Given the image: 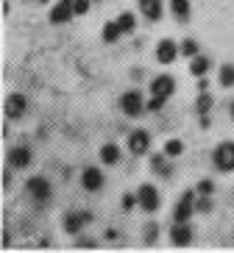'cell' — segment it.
<instances>
[{
    "label": "cell",
    "instance_id": "6da1fadb",
    "mask_svg": "<svg viewBox=\"0 0 234 253\" xmlns=\"http://www.w3.org/2000/svg\"><path fill=\"white\" fill-rule=\"evenodd\" d=\"M25 192L31 195V201L37 203V206H45L47 201H50V184H47V178H42V175H34V178H28V184H25Z\"/></svg>",
    "mask_w": 234,
    "mask_h": 253
},
{
    "label": "cell",
    "instance_id": "7a4b0ae2",
    "mask_svg": "<svg viewBox=\"0 0 234 253\" xmlns=\"http://www.w3.org/2000/svg\"><path fill=\"white\" fill-rule=\"evenodd\" d=\"M215 167H218L220 172H232L234 170V142H223V145H218V150H215Z\"/></svg>",
    "mask_w": 234,
    "mask_h": 253
},
{
    "label": "cell",
    "instance_id": "3957f363",
    "mask_svg": "<svg viewBox=\"0 0 234 253\" xmlns=\"http://www.w3.org/2000/svg\"><path fill=\"white\" fill-rule=\"evenodd\" d=\"M120 109H123V114H126V117H137V114H142V109H145L142 95H140L137 89L126 92V95L120 97Z\"/></svg>",
    "mask_w": 234,
    "mask_h": 253
},
{
    "label": "cell",
    "instance_id": "277c9868",
    "mask_svg": "<svg viewBox=\"0 0 234 253\" xmlns=\"http://www.w3.org/2000/svg\"><path fill=\"white\" fill-rule=\"evenodd\" d=\"M137 198H140V206L145 209V211H156L159 209V192H156V186L151 184H142L140 186V192H137Z\"/></svg>",
    "mask_w": 234,
    "mask_h": 253
},
{
    "label": "cell",
    "instance_id": "5b68a950",
    "mask_svg": "<svg viewBox=\"0 0 234 253\" xmlns=\"http://www.w3.org/2000/svg\"><path fill=\"white\" fill-rule=\"evenodd\" d=\"M25 112H28V100H25V95H8L6 97V117L8 120L25 117Z\"/></svg>",
    "mask_w": 234,
    "mask_h": 253
},
{
    "label": "cell",
    "instance_id": "8992f818",
    "mask_svg": "<svg viewBox=\"0 0 234 253\" xmlns=\"http://www.w3.org/2000/svg\"><path fill=\"white\" fill-rule=\"evenodd\" d=\"M95 217H92V211H73V214L64 217V231H70V234H78V231L84 228V225H90Z\"/></svg>",
    "mask_w": 234,
    "mask_h": 253
},
{
    "label": "cell",
    "instance_id": "52a82bcc",
    "mask_svg": "<svg viewBox=\"0 0 234 253\" xmlns=\"http://www.w3.org/2000/svg\"><path fill=\"white\" fill-rule=\"evenodd\" d=\"M192 206H195V195H192V192H184L182 201H179V206H176V211H173V220H176V223H187L189 214H192Z\"/></svg>",
    "mask_w": 234,
    "mask_h": 253
},
{
    "label": "cell",
    "instance_id": "ba28073f",
    "mask_svg": "<svg viewBox=\"0 0 234 253\" xmlns=\"http://www.w3.org/2000/svg\"><path fill=\"white\" fill-rule=\"evenodd\" d=\"M81 184H84V189L98 192L100 186H103V172H100L98 167H87V170L81 172Z\"/></svg>",
    "mask_w": 234,
    "mask_h": 253
},
{
    "label": "cell",
    "instance_id": "9c48e42d",
    "mask_svg": "<svg viewBox=\"0 0 234 253\" xmlns=\"http://www.w3.org/2000/svg\"><path fill=\"white\" fill-rule=\"evenodd\" d=\"M148 145H151V136L145 134V131H134V134H129V150L134 153V156L148 153Z\"/></svg>",
    "mask_w": 234,
    "mask_h": 253
},
{
    "label": "cell",
    "instance_id": "30bf717a",
    "mask_svg": "<svg viewBox=\"0 0 234 253\" xmlns=\"http://www.w3.org/2000/svg\"><path fill=\"white\" fill-rule=\"evenodd\" d=\"M176 56H179V47H176L173 39H162L156 47V59L159 64H170V61H176Z\"/></svg>",
    "mask_w": 234,
    "mask_h": 253
},
{
    "label": "cell",
    "instance_id": "8fae6325",
    "mask_svg": "<svg viewBox=\"0 0 234 253\" xmlns=\"http://www.w3.org/2000/svg\"><path fill=\"white\" fill-rule=\"evenodd\" d=\"M28 164H31V150L28 148H11V150H8V167L25 170Z\"/></svg>",
    "mask_w": 234,
    "mask_h": 253
},
{
    "label": "cell",
    "instance_id": "7c38bea8",
    "mask_svg": "<svg viewBox=\"0 0 234 253\" xmlns=\"http://www.w3.org/2000/svg\"><path fill=\"white\" fill-rule=\"evenodd\" d=\"M170 242H173L176 248H184L192 242V231L187 228V223H176L173 231H170Z\"/></svg>",
    "mask_w": 234,
    "mask_h": 253
},
{
    "label": "cell",
    "instance_id": "4fadbf2b",
    "mask_svg": "<svg viewBox=\"0 0 234 253\" xmlns=\"http://www.w3.org/2000/svg\"><path fill=\"white\" fill-rule=\"evenodd\" d=\"M173 89H176V81L170 78V75H159L156 81L151 84V92H153V95H159V97H170V95H173Z\"/></svg>",
    "mask_w": 234,
    "mask_h": 253
},
{
    "label": "cell",
    "instance_id": "5bb4252c",
    "mask_svg": "<svg viewBox=\"0 0 234 253\" xmlns=\"http://www.w3.org/2000/svg\"><path fill=\"white\" fill-rule=\"evenodd\" d=\"M70 17H76V8H73V3H64V0H61L59 6L50 11V23L61 25V23H67Z\"/></svg>",
    "mask_w": 234,
    "mask_h": 253
},
{
    "label": "cell",
    "instance_id": "9a60e30c",
    "mask_svg": "<svg viewBox=\"0 0 234 253\" xmlns=\"http://www.w3.org/2000/svg\"><path fill=\"white\" fill-rule=\"evenodd\" d=\"M140 8L148 20H159L162 17V0H140Z\"/></svg>",
    "mask_w": 234,
    "mask_h": 253
},
{
    "label": "cell",
    "instance_id": "2e32d148",
    "mask_svg": "<svg viewBox=\"0 0 234 253\" xmlns=\"http://www.w3.org/2000/svg\"><path fill=\"white\" fill-rule=\"evenodd\" d=\"M100 159H103V164H117L120 162V148L112 145V142L103 145V148H100Z\"/></svg>",
    "mask_w": 234,
    "mask_h": 253
},
{
    "label": "cell",
    "instance_id": "e0dca14e",
    "mask_svg": "<svg viewBox=\"0 0 234 253\" xmlns=\"http://www.w3.org/2000/svg\"><path fill=\"white\" fill-rule=\"evenodd\" d=\"M209 67H212V61L206 59V56H195V59H192V64H189V73L198 75V78H204Z\"/></svg>",
    "mask_w": 234,
    "mask_h": 253
},
{
    "label": "cell",
    "instance_id": "ac0fdd59",
    "mask_svg": "<svg viewBox=\"0 0 234 253\" xmlns=\"http://www.w3.org/2000/svg\"><path fill=\"white\" fill-rule=\"evenodd\" d=\"M170 8H173V14L179 17L182 23L189 20V0H170Z\"/></svg>",
    "mask_w": 234,
    "mask_h": 253
},
{
    "label": "cell",
    "instance_id": "d6986e66",
    "mask_svg": "<svg viewBox=\"0 0 234 253\" xmlns=\"http://www.w3.org/2000/svg\"><path fill=\"white\" fill-rule=\"evenodd\" d=\"M120 34H123V28L117 23H106V28H103V42H117L120 39Z\"/></svg>",
    "mask_w": 234,
    "mask_h": 253
},
{
    "label": "cell",
    "instance_id": "ffe728a7",
    "mask_svg": "<svg viewBox=\"0 0 234 253\" xmlns=\"http://www.w3.org/2000/svg\"><path fill=\"white\" fill-rule=\"evenodd\" d=\"M220 86H234V67L232 64H223V67H220Z\"/></svg>",
    "mask_w": 234,
    "mask_h": 253
},
{
    "label": "cell",
    "instance_id": "44dd1931",
    "mask_svg": "<svg viewBox=\"0 0 234 253\" xmlns=\"http://www.w3.org/2000/svg\"><path fill=\"white\" fill-rule=\"evenodd\" d=\"M117 25L123 28V34H131V31L137 28V17L126 11V14H120V20H117Z\"/></svg>",
    "mask_w": 234,
    "mask_h": 253
},
{
    "label": "cell",
    "instance_id": "7402d4cb",
    "mask_svg": "<svg viewBox=\"0 0 234 253\" xmlns=\"http://www.w3.org/2000/svg\"><path fill=\"white\" fill-rule=\"evenodd\" d=\"M165 153H167L170 159L182 156V153H184V142H182V139H170V142L165 145Z\"/></svg>",
    "mask_w": 234,
    "mask_h": 253
},
{
    "label": "cell",
    "instance_id": "603a6c76",
    "mask_svg": "<svg viewBox=\"0 0 234 253\" xmlns=\"http://www.w3.org/2000/svg\"><path fill=\"white\" fill-rule=\"evenodd\" d=\"M195 109H198V114H206V112L212 109V95H209V92H201V97H198Z\"/></svg>",
    "mask_w": 234,
    "mask_h": 253
},
{
    "label": "cell",
    "instance_id": "cb8c5ba5",
    "mask_svg": "<svg viewBox=\"0 0 234 253\" xmlns=\"http://www.w3.org/2000/svg\"><path fill=\"white\" fill-rule=\"evenodd\" d=\"M151 167H153L156 172H162V175H170V167H167L165 156H153V159H151Z\"/></svg>",
    "mask_w": 234,
    "mask_h": 253
},
{
    "label": "cell",
    "instance_id": "d4e9b609",
    "mask_svg": "<svg viewBox=\"0 0 234 253\" xmlns=\"http://www.w3.org/2000/svg\"><path fill=\"white\" fill-rule=\"evenodd\" d=\"M156 234H159V225L151 223L145 228V245H153V242H156Z\"/></svg>",
    "mask_w": 234,
    "mask_h": 253
},
{
    "label": "cell",
    "instance_id": "484cf974",
    "mask_svg": "<svg viewBox=\"0 0 234 253\" xmlns=\"http://www.w3.org/2000/svg\"><path fill=\"white\" fill-rule=\"evenodd\" d=\"M165 100H167V97L153 95V100H151V103H145V109H148V112H162V106H165Z\"/></svg>",
    "mask_w": 234,
    "mask_h": 253
},
{
    "label": "cell",
    "instance_id": "4316f807",
    "mask_svg": "<svg viewBox=\"0 0 234 253\" xmlns=\"http://www.w3.org/2000/svg\"><path fill=\"white\" fill-rule=\"evenodd\" d=\"M195 53H198V42H192V39L182 42V56H195Z\"/></svg>",
    "mask_w": 234,
    "mask_h": 253
},
{
    "label": "cell",
    "instance_id": "83f0119b",
    "mask_svg": "<svg viewBox=\"0 0 234 253\" xmlns=\"http://www.w3.org/2000/svg\"><path fill=\"white\" fill-rule=\"evenodd\" d=\"M73 8H76V14H87V8H90V0H73Z\"/></svg>",
    "mask_w": 234,
    "mask_h": 253
},
{
    "label": "cell",
    "instance_id": "f1b7e54d",
    "mask_svg": "<svg viewBox=\"0 0 234 253\" xmlns=\"http://www.w3.org/2000/svg\"><path fill=\"white\" fill-rule=\"evenodd\" d=\"M212 189H215L212 181H201V184H198V192H201V195H212Z\"/></svg>",
    "mask_w": 234,
    "mask_h": 253
},
{
    "label": "cell",
    "instance_id": "f546056e",
    "mask_svg": "<svg viewBox=\"0 0 234 253\" xmlns=\"http://www.w3.org/2000/svg\"><path fill=\"white\" fill-rule=\"evenodd\" d=\"M134 203H140V198H134V195H126V198H123V209H126V211L134 209Z\"/></svg>",
    "mask_w": 234,
    "mask_h": 253
},
{
    "label": "cell",
    "instance_id": "4dcf8cb0",
    "mask_svg": "<svg viewBox=\"0 0 234 253\" xmlns=\"http://www.w3.org/2000/svg\"><path fill=\"white\" fill-rule=\"evenodd\" d=\"M198 211H212V201L206 198V195L201 198V201H198Z\"/></svg>",
    "mask_w": 234,
    "mask_h": 253
},
{
    "label": "cell",
    "instance_id": "1f68e13d",
    "mask_svg": "<svg viewBox=\"0 0 234 253\" xmlns=\"http://www.w3.org/2000/svg\"><path fill=\"white\" fill-rule=\"evenodd\" d=\"M0 245H3V248L11 245V234H8V231H3V237H0Z\"/></svg>",
    "mask_w": 234,
    "mask_h": 253
},
{
    "label": "cell",
    "instance_id": "d6a6232c",
    "mask_svg": "<svg viewBox=\"0 0 234 253\" xmlns=\"http://www.w3.org/2000/svg\"><path fill=\"white\" fill-rule=\"evenodd\" d=\"M78 248H95V239H81V242H78Z\"/></svg>",
    "mask_w": 234,
    "mask_h": 253
},
{
    "label": "cell",
    "instance_id": "836d02e7",
    "mask_svg": "<svg viewBox=\"0 0 234 253\" xmlns=\"http://www.w3.org/2000/svg\"><path fill=\"white\" fill-rule=\"evenodd\" d=\"M232 117H234V103H232Z\"/></svg>",
    "mask_w": 234,
    "mask_h": 253
},
{
    "label": "cell",
    "instance_id": "e575fe53",
    "mask_svg": "<svg viewBox=\"0 0 234 253\" xmlns=\"http://www.w3.org/2000/svg\"><path fill=\"white\" fill-rule=\"evenodd\" d=\"M64 3H73V0H64Z\"/></svg>",
    "mask_w": 234,
    "mask_h": 253
},
{
    "label": "cell",
    "instance_id": "d590c367",
    "mask_svg": "<svg viewBox=\"0 0 234 253\" xmlns=\"http://www.w3.org/2000/svg\"><path fill=\"white\" fill-rule=\"evenodd\" d=\"M39 3H47V0H39Z\"/></svg>",
    "mask_w": 234,
    "mask_h": 253
}]
</instances>
